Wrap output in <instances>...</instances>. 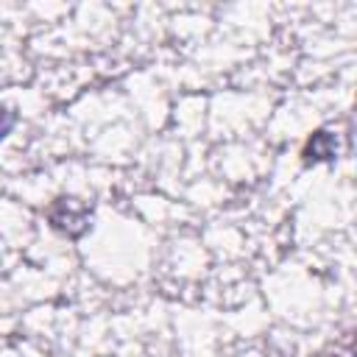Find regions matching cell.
Listing matches in <instances>:
<instances>
[{"mask_svg":"<svg viewBox=\"0 0 357 357\" xmlns=\"http://www.w3.org/2000/svg\"><path fill=\"white\" fill-rule=\"evenodd\" d=\"M47 220L53 229L70 234V237H81L92 223V209L84 206L81 201L75 198H56L50 206H47Z\"/></svg>","mask_w":357,"mask_h":357,"instance_id":"cell-1","label":"cell"},{"mask_svg":"<svg viewBox=\"0 0 357 357\" xmlns=\"http://www.w3.org/2000/svg\"><path fill=\"white\" fill-rule=\"evenodd\" d=\"M335 148L337 145H335V137L329 131H315L304 145V159L307 162H326L335 156Z\"/></svg>","mask_w":357,"mask_h":357,"instance_id":"cell-2","label":"cell"},{"mask_svg":"<svg viewBox=\"0 0 357 357\" xmlns=\"http://www.w3.org/2000/svg\"><path fill=\"white\" fill-rule=\"evenodd\" d=\"M14 123H17V112H14L11 106H0V142L11 134Z\"/></svg>","mask_w":357,"mask_h":357,"instance_id":"cell-3","label":"cell"}]
</instances>
